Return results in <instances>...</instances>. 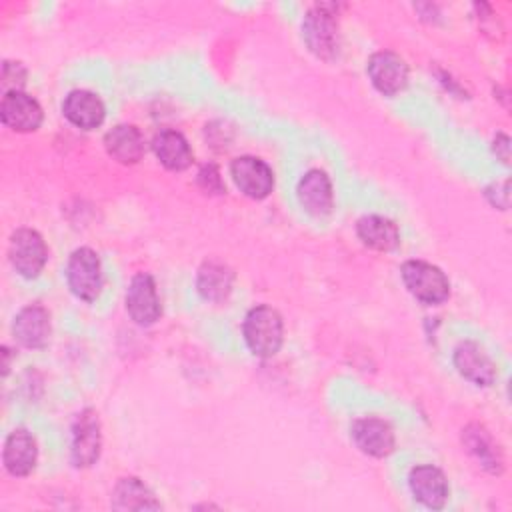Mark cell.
Here are the masks:
<instances>
[{"label": "cell", "instance_id": "5b68a950", "mask_svg": "<svg viewBox=\"0 0 512 512\" xmlns=\"http://www.w3.org/2000/svg\"><path fill=\"white\" fill-rule=\"evenodd\" d=\"M8 260L22 278H36L48 262V246L40 232L32 228H18L8 242Z\"/></svg>", "mask_w": 512, "mask_h": 512}, {"label": "cell", "instance_id": "3957f363", "mask_svg": "<svg viewBox=\"0 0 512 512\" xmlns=\"http://www.w3.org/2000/svg\"><path fill=\"white\" fill-rule=\"evenodd\" d=\"M406 290L426 306H438L450 298V280L426 260H406L400 268Z\"/></svg>", "mask_w": 512, "mask_h": 512}, {"label": "cell", "instance_id": "cb8c5ba5", "mask_svg": "<svg viewBox=\"0 0 512 512\" xmlns=\"http://www.w3.org/2000/svg\"><path fill=\"white\" fill-rule=\"evenodd\" d=\"M26 68L20 62H12V60H4L2 64V90L6 92H14V90H22L26 84Z\"/></svg>", "mask_w": 512, "mask_h": 512}, {"label": "cell", "instance_id": "6da1fadb", "mask_svg": "<svg viewBox=\"0 0 512 512\" xmlns=\"http://www.w3.org/2000/svg\"><path fill=\"white\" fill-rule=\"evenodd\" d=\"M242 336L254 356H276L284 342V322L280 312L268 304H258L250 308L242 322Z\"/></svg>", "mask_w": 512, "mask_h": 512}, {"label": "cell", "instance_id": "83f0119b", "mask_svg": "<svg viewBox=\"0 0 512 512\" xmlns=\"http://www.w3.org/2000/svg\"><path fill=\"white\" fill-rule=\"evenodd\" d=\"M8 352H10V350H8L6 346H2V354H4V366H2V368H4V374H8V368H10V358H8Z\"/></svg>", "mask_w": 512, "mask_h": 512}, {"label": "cell", "instance_id": "e0dca14e", "mask_svg": "<svg viewBox=\"0 0 512 512\" xmlns=\"http://www.w3.org/2000/svg\"><path fill=\"white\" fill-rule=\"evenodd\" d=\"M62 114L72 126L80 130H94L102 126L106 108L98 94L90 90H72L62 102Z\"/></svg>", "mask_w": 512, "mask_h": 512}, {"label": "cell", "instance_id": "2e32d148", "mask_svg": "<svg viewBox=\"0 0 512 512\" xmlns=\"http://www.w3.org/2000/svg\"><path fill=\"white\" fill-rule=\"evenodd\" d=\"M38 462V444L34 436L24 430L16 428L12 430L6 440H4V450H2V464L10 476L22 478L28 476Z\"/></svg>", "mask_w": 512, "mask_h": 512}, {"label": "cell", "instance_id": "52a82bcc", "mask_svg": "<svg viewBox=\"0 0 512 512\" xmlns=\"http://www.w3.org/2000/svg\"><path fill=\"white\" fill-rule=\"evenodd\" d=\"M230 176L236 188L252 200H264L274 190V172L258 156H238L230 164Z\"/></svg>", "mask_w": 512, "mask_h": 512}, {"label": "cell", "instance_id": "277c9868", "mask_svg": "<svg viewBox=\"0 0 512 512\" xmlns=\"http://www.w3.org/2000/svg\"><path fill=\"white\" fill-rule=\"evenodd\" d=\"M66 282L78 300L94 302L104 286L100 256L88 246L76 248L66 262Z\"/></svg>", "mask_w": 512, "mask_h": 512}, {"label": "cell", "instance_id": "8992f818", "mask_svg": "<svg viewBox=\"0 0 512 512\" xmlns=\"http://www.w3.org/2000/svg\"><path fill=\"white\" fill-rule=\"evenodd\" d=\"M102 452V428L96 410L84 408L72 422L70 460L76 468H90Z\"/></svg>", "mask_w": 512, "mask_h": 512}, {"label": "cell", "instance_id": "7a4b0ae2", "mask_svg": "<svg viewBox=\"0 0 512 512\" xmlns=\"http://www.w3.org/2000/svg\"><path fill=\"white\" fill-rule=\"evenodd\" d=\"M338 10L334 4H314L302 18V38L320 60H334L340 46Z\"/></svg>", "mask_w": 512, "mask_h": 512}, {"label": "cell", "instance_id": "8fae6325", "mask_svg": "<svg viewBox=\"0 0 512 512\" xmlns=\"http://www.w3.org/2000/svg\"><path fill=\"white\" fill-rule=\"evenodd\" d=\"M456 372L478 388H488L498 376V368L490 354L474 340H462L452 354Z\"/></svg>", "mask_w": 512, "mask_h": 512}, {"label": "cell", "instance_id": "d4e9b609", "mask_svg": "<svg viewBox=\"0 0 512 512\" xmlns=\"http://www.w3.org/2000/svg\"><path fill=\"white\" fill-rule=\"evenodd\" d=\"M196 182L206 194H224L226 192V186L222 182V176H220V170L216 164L200 166V170L196 174Z\"/></svg>", "mask_w": 512, "mask_h": 512}, {"label": "cell", "instance_id": "4316f807", "mask_svg": "<svg viewBox=\"0 0 512 512\" xmlns=\"http://www.w3.org/2000/svg\"><path fill=\"white\" fill-rule=\"evenodd\" d=\"M492 152L496 154V158L502 162V164H510V138L508 134L504 132H498L492 140Z\"/></svg>", "mask_w": 512, "mask_h": 512}, {"label": "cell", "instance_id": "9c48e42d", "mask_svg": "<svg viewBox=\"0 0 512 512\" xmlns=\"http://www.w3.org/2000/svg\"><path fill=\"white\" fill-rule=\"evenodd\" d=\"M356 448L370 458H386L396 448V434L390 422L378 416H362L350 424Z\"/></svg>", "mask_w": 512, "mask_h": 512}, {"label": "cell", "instance_id": "9a60e30c", "mask_svg": "<svg viewBox=\"0 0 512 512\" xmlns=\"http://www.w3.org/2000/svg\"><path fill=\"white\" fill-rule=\"evenodd\" d=\"M12 334L16 342L30 350H40L50 342L52 334V322L50 312L40 304H28L20 308V312L14 318Z\"/></svg>", "mask_w": 512, "mask_h": 512}, {"label": "cell", "instance_id": "484cf974", "mask_svg": "<svg viewBox=\"0 0 512 512\" xmlns=\"http://www.w3.org/2000/svg\"><path fill=\"white\" fill-rule=\"evenodd\" d=\"M484 198L488 200V204H490L492 208L508 210V206H510V186H508V180L490 182V184L484 188Z\"/></svg>", "mask_w": 512, "mask_h": 512}, {"label": "cell", "instance_id": "4fadbf2b", "mask_svg": "<svg viewBox=\"0 0 512 512\" xmlns=\"http://www.w3.org/2000/svg\"><path fill=\"white\" fill-rule=\"evenodd\" d=\"M412 496L430 510H442L450 498V486L444 472L432 464L414 466L408 474Z\"/></svg>", "mask_w": 512, "mask_h": 512}, {"label": "cell", "instance_id": "ba28073f", "mask_svg": "<svg viewBox=\"0 0 512 512\" xmlns=\"http://www.w3.org/2000/svg\"><path fill=\"white\" fill-rule=\"evenodd\" d=\"M126 312L138 326H152L162 316V304L156 292V282L148 272L132 276L126 288Z\"/></svg>", "mask_w": 512, "mask_h": 512}, {"label": "cell", "instance_id": "44dd1931", "mask_svg": "<svg viewBox=\"0 0 512 512\" xmlns=\"http://www.w3.org/2000/svg\"><path fill=\"white\" fill-rule=\"evenodd\" d=\"M234 288V272L220 260H206L196 274V292L202 300L220 304Z\"/></svg>", "mask_w": 512, "mask_h": 512}, {"label": "cell", "instance_id": "7402d4cb", "mask_svg": "<svg viewBox=\"0 0 512 512\" xmlns=\"http://www.w3.org/2000/svg\"><path fill=\"white\" fill-rule=\"evenodd\" d=\"M356 236L376 252H392L400 244V230L394 220L380 214H364L356 220Z\"/></svg>", "mask_w": 512, "mask_h": 512}, {"label": "cell", "instance_id": "30bf717a", "mask_svg": "<svg viewBox=\"0 0 512 512\" xmlns=\"http://www.w3.org/2000/svg\"><path fill=\"white\" fill-rule=\"evenodd\" d=\"M366 72L382 96H396L408 86V64L392 50L374 52L366 62Z\"/></svg>", "mask_w": 512, "mask_h": 512}, {"label": "cell", "instance_id": "ac0fdd59", "mask_svg": "<svg viewBox=\"0 0 512 512\" xmlns=\"http://www.w3.org/2000/svg\"><path fill=\"white\" fill-rule=\"evenodd\" d=\"M462 446L488 474L500 476L504 470V458L494 442L492 434L482 424H468L462 430Z\"/></svg>", "mask_w": 512, "mask_h": 512}, {"label": "cell", "instance_id": "7c38bea8", "mask_svg": "<svg viewBox=\"0 0 512 512\" xmlns=\"http://www.w3.org/2000/svg\"><path fill=\"white\" fill-rule=\"evenodd\" d=\"M0 120L6 128L20 134H28L40 128L44 120V112L36 98H32L24 90H14L2 96Z\"/></svg>", "mask_w": 512, "mask_h": 512}, {"label": "cell", "instance_id": "ffe728a7", "mask_svg": "<svg viewBox=\"0 0 512 512\" xmlns=\"http://www.w3.org/2000/svg\"><path fill=\"white\" fill-rule=\"evenodd\" d=\"M104 148L118 164L132 166L144 156V136L134 124H116L104 134Z\"/></svg>", "mask_w": 512, "mask_h": 512}, {"label": "cell", "instance_id": "d6986e66", "mask_svg": "<svg viewBox=\"0 0 512 512\" xmlns=\"http://www.w3.org/2000/svg\"><path fill=\"white\" fill-rule=\"evenodd\" d=\"M152 152L156 160L170 172H184L192 166L194 160V152L184 134L170 128L154 134Z\"/></svg>", "mask_w": 512, "mask_h": 512}, {"label": "cell", "instance_id": "5bb4252c", "mask_svg": "<svg viewBox=\"0 0 512 512\" xmlns=\"http://www.w3.org/2000/svg\"><path fill=\"white\" fill-rule=\"evenodd\" d=\"M296 198L310 216H328L334 208V188L330 176L320 168L308 170L296 184Z\"/></svg>", "mask_w": 512, "mask_h": 512}, {"label": "cell", "instance_id": "603a6c76", "mask_svg": "<svg viewBox=\"0 0 512 512\" xmlns=\"http://www.w3.org/2000/svg\"><path fill=\"white\" fill-rule=\"evenodd\" d=\"M110 504L114 510H160L162 508L154 492L136 476H124L116 482Z\"/></svg>", "mask_w": 512, "mask_h": 512}]
</instances>
